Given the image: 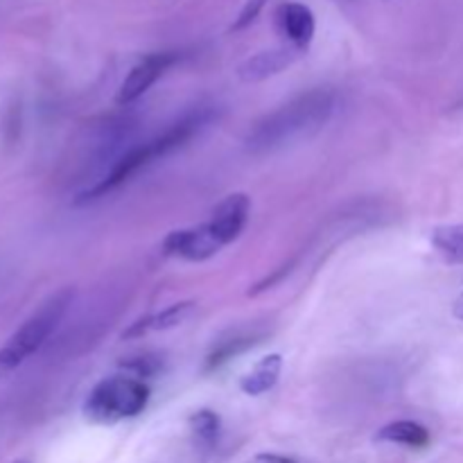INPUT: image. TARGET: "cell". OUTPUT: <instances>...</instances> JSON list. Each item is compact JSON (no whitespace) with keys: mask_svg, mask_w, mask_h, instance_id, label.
Wrapping results in <instances>:
<instances>
[{"mask_svg":"<svg viewBox=\"0 0 463 463\" xmlns=\"http://www.w3.org/2000/svg\"><path fill=\"white\" fill-rule=\"evenodd\" d=\"M333 104V95L328 90H312V93L301 95L258 122L253 134L249 136V145L253 149H271L294 136L306 134L307 129H319L328 120Z\"/></svg>","mask_w":463,"mask_h":463,"instance_id":"obj_1","label":"cell"},{"mask_svg":"<svg viewBox=\"0 0 463 463\" xmlns=\"http://www.w3.org/2000/svg\"><path fill=\"white\" fill-rule=\"evenodd\" d=\"M71 289L57 292L52 298H48V301L39 307L36 315H32L30 319L7 339V344L0 348V378L12 373L16 366L23 364V360H27L32 353H36L43 346L45 339L54 333V328L59 326L61 317L66 315V307L71 306Z\"/></svg>","mask_w":463,"mask_h":463,"instance_id":"obj_2","label":"cell"},{"mask_svg":"<svg viewBox=\"0 0 463 463\" xmlns=\"http://www.w3.org/2000/svg\"><path fill=\"white\" fill-rule=\"evenodd\" d=\"M147 401V384L136 378H127V375H113V378L102 380L90 392L84 405V414L93 423H116V420L138 416Z\"/></svg>","mask_w":463,"mask_h":463,"instance_id":"obj_3","label":"cell"},{"mask_svg":"<svg viewBox=\"0 0 463 463\" xmlns=\"http://www.w3.org/2000/svg\"><path fill=\"white\" fill-rule=\"evenodd\" d=\"M199 125H202V118L194 116V118H190V120H184V122H179L176 127H172V129L165 131L161 138L152 140V143H147V145H143V147L129 152L125 158H122V161H118V165L113 167L111 175H109L107 179L99 181L95 188L81 193L80 202H90V199H98V197H102L104 193H109V190L116 188V185L125 184V181L131 179V176H134L140 167L149 165L154 158L163 156V154H167L170 149L181 147V145H184L185 140H188L190 136L199 129Z\"/></svg>","mask_w":463,"mask_h":463,"instance_id":"obj_4","label":"cell"},{"mask_svg":"<svg viewBox=\"0 0 463 463\" xmlns=\"http://www.w3.org/2000/svg\"><path fill=\"white\" fill-rule=\"evenodd\" d=\"M224 247L220 235L215 233L211 224H202L197 229L172 231L163 242V253L165 256L184 258V260L202 262L215 256Z\"/></svg>","mask_w":463,"mask_h":463,"instance_id":"obj_5","label":"cell"},{"mask_svg":"<svg viewBox=\"0 0 463 463\" xmlns=\"http://www.w3.org/2000/svg\"><path fill=\"white\" fill-rule=\"evenodd\" d=\"M176 61V54L161 52V54H149L145 57L138 66L131 68V72L127 75V80L122 81L120 90H118V104H131Z\"/></svg>","mask_w":463,"mask_h":463,"instance_id":"obj_6","label":"cell"},{"mask_svg":"<svg viewBox=\"0 0 463 463\" xmlns=\"http://www.w3.org/2000/svg\"><path fill=\"white\" fill-rule=\"evenodd\" d=\"M249 211H251V202H249L247 194H231L226 197L220 206L213 213V220L208 224L215 229V233L220 235L222 242L229 244L242 233L244 224H247Z\"/></svg>","mask_w":463,"mask_h":463,"instance_id":"obj_7","label":"cell"},{"mask_svg":"<svg viewBox=\"0 0 463 463\" xmlns=\"http://www.w3.org/2000/svg\"><path fill=\"white\" fill-rule=\"evenodd\" d=\"M279 23L297 48H307L315 36V14L303 3H288L280 7Z\"/></svg>","mask_w":463,"mask_h":463,"instance_id":"obj_8","label":"cell"},{"mask_svg":"<svg viewBox=\"0 0 463 463\" xmlns=\"http://www.w3.org/2000/svg\"><path fill=\"white\" fill-rule=\"evenodd\" d=\"M194 312V303L193 301H184L176 303V306H170L167 310H163L161 315H149L138 319L136 324H131L129 328L125 330V339H134V337H143L145 333L149 330H170L176 328V326L184 324L190 315Z\"/></svg>","mask_w":463,"mask_h":463,"instance_id":"obj_9","label":"cell"},{"mask_svg":"<svg viewBox=\"0 0 463 463\" xmlns=\"http://www.w3.org/2000/svg\"><path fill=\"white\" fill-rule=\"evenodd\" d=\"M280 369H283V357L279 353L274 355H267L240 380V389H242L247 396H260V393L269 392L276 387L280 378Z\"/></svg>","mask_w":463,"mask_h":463,"instance_id":"obj_10","label":"cell"},{"mask_svg":"<svg viewBox=\"0 0 463 463\" xmlns=\"http://www.w3.org/2000/svg\"><path fill=\"white\" fill-rule=\"evenodd\" d=\"M294 54L289 50H269V52H260L258 57L249 59L242 68H240V77L244 81H258L265 77L276 75L283 68L292 63Z\"/></svg>","mask_w":463,"mask_h":463,"instance_id":"obj_11","label":"cell"},{"mask_svg":"<svg viewBox=\"0 0 463 463\" xmlns=\"http://www.w3.org/2000/svg\"><path fill=\"white\" fill-rule=\"evenodd\" d=\"M378 439L387 443H401L407 448H425L430 443V432L414 420H396V423L384 425L378 432Z\"/></svg>","mask_w":463,"mask_h":463,"instance_id":"obj_12","label":"cell"},{"mask_svg":"<svg viewBox=\"0 0 463 463\" xmlns=\"http://www.w3.org/2000/svg\"><path fill=\"white\" fill-rule=\"evenodd\" d=\"M432 244L448 262H463V224L439 226L432 233Z\"/></svg>","mask_w":463,"mask_h":463,"instance_id":"obj_13","label":"cell"},{"mask_svg":"<svg viewBox=\"0 0 463 463\" xmlns=\"http://www.w3.org/2000/svg\"><path fill=\"white\" fill-rule=\"evenodd\" d=\"M190 430L203 443H213L220 434V416L211 410H199L190 416Z\"/></svg>","mask_w":463,"mask_h":463,"instance_id":"obj_14","label":"cell"},{"mask_svg":"<svg viewBox=\"0 0 463 463\" xmlns=\"http://www.w3.org/2000/svg\"><path fill=\"white\" fill-rule=\"evenodd\" d=\"M265 5H267V0H247L242 7V12H240L238 21L233 23V30L238 32V30H244V27L251 25V23L258 18V14L262 12V7H265Z\"/></svg>","mask_w":463,"mask_h":463,"instance_id":"obj_15","label":"cell"},{"mask_svg":"<svg viewBox=\"0 0 463 463\" xmlns=\"http://www.w3.org/2000/svg\"><path fill=\"white\" fill-rule=\"evenodd\" d=\"M122 366L136 371V373L143 375V378H149V375H154L158 371V360H152V357H138V360L122 362Z\"/></svg>","mask_w":463,"mask_h":463,"instance_id":"obj_16","label":"cell"},{"mask_svg":"<svg viewBox=\"0 0 463 463\" xmlns=\"http://www.w3.org/2000/svg\"><path fill=\"white\" fill-rule=\"evenodd\" d=\"M251 463H297V461L283 455H269V452H262V455L253 457Z\"/></svg>","mask_w":463,"mask_h":463,"instance_id":"obj_17","label":"cell"},{"mask_svg":"<svg viewBox=\"0 0 463 463\" xmlns=\"http://www.w3.org/2000/svg\"><path fill=\"white\" fill-rule=\"evenodd\" d=\"M455 317L459 321H463V292L459 294V298L455 301Z\"/></svg>","mask_w":463,"mask_h":463,"instance_id":"obj_18","label":"cell"},{"mask_svg":"<svg viewBox=\"0 0 463 463\" xmlns=\"http://www.w3.org/2000/svg\"><path fill=\"white\" fill-rule=\"evenodd\" d=\"M16 463H30V461H16Z\"/></svg>","mask_w":463,"mask_h":463,"instance_id":"obj_19","label":"cell"}]
</instances>
